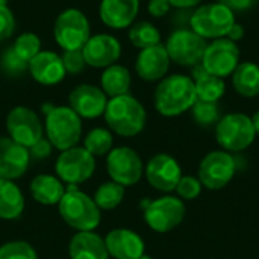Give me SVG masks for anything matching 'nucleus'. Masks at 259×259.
I'll return each instance as SVG.
<instances>
[{
  "mask_svg": "<svg viewBox=\"0 0 259 259\" xmlns=\"http://www.w3.org/2000/svg\"><path fill=\"white\" fill-rule=\"evenodd\" d=\"M197 100L196 87L187 74H170L159 80L153 103L162 117H178L190 111Z\"/></svg>",
  "mask_w": 259,
  "mask_h": 259,
  "instance_id": "obj_1",
  "label": "nucleus"
},
{
  "mask_svg": "<svg viewBox=\"0 0 259 259\" xmlns=\"http://www.w3.org/2000/svg\"><path fill=\"white\" fill-rule=\"evenodd\" d=\"M103 117L112 132L126 138L141 134L147 121L144 106L131 94L109 99Z\"/></svg>",
  "mask_w": 259,
  "mask_h": 259,
  "instance_id": "obj_2",
  "label": "nucleus"
},
{
  "mask_svg": "<svg viewBox=\"0 0 259 259\" xmlns=\"http://www.w3.org/2000/svg\"><path fill=\"white\" fill-rule=\"evenodd\" d=\"M44 131L50 144L58 150L74 147L82 137V118L70 106H42Z\"/></svg>",
  "mask_w": 259,
  "mask_h": 259,
  "instance_id": "obj_3",
  "label": "nucleus"
},
{
  "mask_svg": "<svg viewBox=\"0 0 259 259\" xmlns=\"http://www.w3.org/2000/svg\"><path fill=\"white\" fill-rule=\"evenodd\" d=\"M58 211L61 219L77 232L94 231L102 219V211L94 199L77 190L76 185H70L65 190V194L58 203Z\"/></svg>",
  "mask_w": 259,
  "mask_h": 259,
  "instance_id": "obj_4",
  "label": "nucleus"
},
{
  "mask_svg": "<svg viewBox=\"0 0 259 259\" xmlns=\"http://www.w3.org/2000/svg\"><path fill=\"white\" fill-rule=\"evenodd\" d=\"M256 138L252 117L243 112H231L215 124V140L222 150L238 153L249 149Z\"/></svg>",
  "mask_w": 259,
  "mask_h": 259,
  "instance_id": "obj_5",
  "label": "nucleus"
},
{
  "mask_svg": "<svg viewBox=\"0 0 259 259\" xmlns=\"http://www.w3.org/2000/svg\"><path fill=\"white\" fill-rule=\"evenodd\" d=\"M234 23L235 14L220 2L200 5L190 17L191 30L206 41L226 38Z\"/></svg>",
  "mask_w": 259,
  "mask_h": 259,
  "instance_id": "obj_6",
  "label": "nucleus"
},
{
  "mask_svg": "<svg viewBox=\"0 0 259 259\" xmlns=\"http://www.w3.org/2000/svg\"><path fill=\"white\" fill-rule=\"evenodd\" d=\"M53 36L62 50H82L91 36V27L87 15L76 8L62 11L55 20Z\"/></svg>",
  "mask_w": 259,
  "mask_h": 259,
  "instance_id": "obj_7",
  "label": "nucleus"
},
{
  "mask_svg": "<svg viewBox=\"0 0 259 259\" xmlns=\"http://www.w3.org/2000/svg\"><path fill=\"white\" fill-rule=\"evenodd\" d=\"M187 208L182 199L162 196L153 202L144 203V220L147 226L159 234L176 229L185 219Z\"/></svg>",
  "mask_w": 259,
  "mask_h": 259,
  "instance_id": "obj_8",
  "label": "nucleus"
},
{
  "mask_svg": "<svg viewBox=\"0 0 259 259\" xmlns=\"http://www.w3.org/2000/svg\"><path fill=\"white\" fill-rule=\"evenodd\" d=\"M237 171V161L232 153L226 150H214L203 156L199 164L197 178L203 188L211 191L223 190L234 179Z\"/></svg>",
  "mask_w": 259,
  "mask_h": 259,
  "instance_id": "obj_9",
  "label": "nucleus"
},
{
  "mask_svg": "<svg viewBox=\"0 0 259 259\" xmlns=\"http://www.w3.org/2000/svg\"><path fill=\"white\" fill-rule=\"evenodd\" d=\"M164 46L171 62L191 68L202 62L208 41L191 29H178L168 35Z\"/></svg>",
  "mask_w": 259,
  "mask_h": 259,
  "instance_id": "obj_10",
  "label": "nucleus"
},
{
  "mask_svg": "<svg viewBox=\"0 0 259 259\" xmlns=\"http://www.w3.org/2000/svg\"><path fill=\"white\" fill-rule=\"evenodd\" d=\"M96 170V158L85 147H71L62 150L56 159L55 171L58 178L68 185H79L88 181Z\"/></svg>",
  "mask_w": 259,
  "mask_h": 259,
  "instance_id": "obj_11",
  "label": "nucleus"
},
{
  "mask_svg": "<svg viewBox=\"0 0 259 259\" xmlns=\"http://www.w3.org/2000/svg\"><path fill=\"white\" fill-rule=\"evenodd\" d=\"M6 131L11 140L26 149H30L44 134L39 117L27 106H15L9 111L6 117Z\"/></svg>",
  "mask_w": 259,
  "mask_h": 259,
  "instance_id": "obj_12",
  "label": "nucleus"
},
{
  "mask_svg": "<svg viewBox=\"0 0 259 259\" xmlns=\"http://www.w3.org/2000/svg\"><path fill=\"white\" fill-rule=\"evenodd\" d=\"M106 170L111 179L123 187H131L140 182L144 173V165L140 155L131 147H117L108 153Z\"/></svg>",
  "mask_w": 259,
  "mask_h": 259,
  "instance_id": "obj_13",
  "label": "nucleus"
},
{
  "mask_svg": "<svg viewBox=\"0 0 259 259\" xmlns=\"http://www.w3.org/2000/svg\"><path fill=\"white\" fill-rule=\"evenodd\" d=\"M205 70L217 77L231 76L240 64V49L237 42L228 38H219L208 42L200 62Z\"/></svg>",
  "mask_w": 259,
  "mask_h": 259,
  "instance_id": "obj_14",
  "label": "nucleus"
},
{
  "mask_svg": "<svg viewBox=\"0 0 259 259\" xmlns=\"http://www.w3.org/2000/svg\"><path fill=\"white\" fill-rule=\"evenodd\" d=\"M182 176V168L178 159L167 153L155 155L146 165L147 182L161 193L175 191Z\"/></svg>",
  "mask_w": 259,
  "mask_h": 259,
  "instance_id": "obj_15",
  "label": "nucleus"
},
{
  "mask_svg": "<svg viewBox=\"0 0 259 259\" xmlns=\"http://www.w3.org/2000/svg\"><path fill=\"white\" fill-rule=\"evenodd\" d=\"M82 53L87 65L94 68H106L121 56V44L120 41L109 33H97L91 35L90 39L82 47Z\"/></svg>",
  "mask_w": 259,
  "mask_h": 259,
  "instance_id": "obj_16",
  "label": "nucleus"
},
{
  "mask_svg": "<svg viewBox=\"0 0 259 259\" xmlns=\"http://www.w3.org/2000/svg\"><path fill=\"white\" fill-rule=\"evenodd\" d=\"M108 96L103 93L102 88L91 85V83H82L77 85L68 96V106L80 117V118H97L103 115L106 105H108Z\"/></svg>",
  "mask_w": 259,
  "mask_h": 259,
  "instance_id": "obj_17",
  "label": "nucleus"
},
{
  "mask_svg": "<svg viewBox=\"0 0 259 259\" xmlns=\"http://www.w3.org/2000/svg\"><path fill=\"white\" fill-rule=\"evenodd\" d=\"M170 58L164 44H156L140 50L135 61V71L140 79L146 82H159L170 68Z\"/></svg>",
  "mask_w": 259,
  "mask_h": 259,
  "instance_id": "obj_18",
  "label": "nucleus"
},
{
  "mask_svg": "<svg viewBox=\"0 0 259 259\" xmlns=\"http://www.w3.org/2000/svg\"><path fill=\"white\" fill-rule=\"evenodd\" d=\"M29 162V149L20 146L9 137H0V179H18L26 173Z\"/></svg>",
  "mask_w": 259,
  "mask_h": 259,
  "instance_id": "obj_19",
  "label": "nucleus"
},
{
  "mask_svg": "<svg viewBox=\"0 0 259 259\" xmlns=\"http://www.w3.org/2000/svg\"><path fill=\"white\" fill-rule=\"evenodd\" d=\"M140 11V0H102L99 8L105 26L120 30L131 27Z\"/></svg>",
  "mask_w": 259,
  "mask_h": 259,
  "instance_id": "obj_20",
  "label": "nucleus"
},
{
  "mask_svg": "<svg viewBox=\"0 0 259 259\" xmlns=\"http://www.w3.org/2000/svg\"><path fill=\"white\" fill-rule=\"evenodd\" d=\"M30 76L41 85L52 87L64 80L65 68L62 58L50 50H41L27 65Z\"/></svg>",
  "mask_w": 259,
  "mask_h": 259,
  "instance_id": "obj_21",
  "label": "nucleus"
},
{
  "mask_svg": "<svg viewBox=\"0 0 259 259\" xmlns=\"http://www.w3.org/2000/svg\"><path fill=\"white\" fill-rule=\"evenodd\" d=\"M103 240L109 256L114 259H138L146 250L143 238L131 229H114Z\"/></svg>",
  "mask_w": 259,
  "mask_h": 259,
  "instance_id": "obj_22",
  "label": "nucleus"
},
{
  "mask_svg": "<svg viewBox=\"0 0 259 259\" xmlns=\"http://www.w3.org/2000/svg\"><path fill=\"white\" fill-rule=\"evenodd\" d=\"M68 255L71 259H109L105 240L90 232H77L68 244Z\"/></svg>",
  "mask_w": 259,
  "mask_h": 259,
  "instance_id": "obj_23",
  "label": "nucleus"
},
{
  "mask_svg": "<svg viewBox=\"0 0 259 259\" xmlns=\"http://www.w3.org/2000/svg\"><path fill=\"white\" fill-rule=\"evenodd\" d=\"M196 87L197 100L203 102H217L225 96L226 93V83L225 79L217 77L205 70L202 64H197L191 67V76Z\"/></svg>",
  "mask_w": 259,
  "mask_h": 259,
  "instance_id": "obj_24",
  "label": "nucleus"
},
{
  "mask_svg": "<svg viewBox=\"0 0 259 259\" xmlns=\"http://www.w3.org/2000/svg\"><path fill=\"white\" fill-rule=\"evenodd\" d=\"M30 194L41 205H58L65 194V187L58 176L39 175L30 182Z\"/></svg>",
  "mask_w": 259,
  "mask_h": 259,
  "instance_id": "obj_25",
  "label": "nucleus"
},
{
  "mask_svg": "<svg viewBox=\"0 0 259 259\" xmlns=\"http://www.w3.org/2000/svg\"><path fill=\"white\" fill-rule=\"evenodd\" d=\"M234 90L246 99H253L259 96V65L246 61L240 62L235 71L231 74Z\"/></svg>",
  "mask_w": 259,
  "mask_h": 259,
  "instance_id": "obj_26",
  "label": "nucleus"
},
{
  "mask_svg": "<svg viewBox=\"0 0 259 259\" xmlns=\"http://www.w3.org/2000/svg\"><path fill=\"white\" fill-rule=\"evenodd\" d=\"M131 82H132L131 71L120 64H112L103 68V73L100 76L102 90L108 96V99L129 94Z\"/></svg>",
  "mask_w": 259,
  "mask_h": 259,
  "instance_id": "obj_27",
  "label": "nucleus"
},
{
  "mask_svg": "<svg viewBox=\"0 0 259 259\" xmlns=\"http://www.w3.org/2000/svg\"><path fill=\"white\" fill-rule=\"evenodd\" d=\"M24 211V196L14 181L0 179V219L15 220Z\"/></svg>",
  "mask_w": 259,
  "mask_h": 259,
  "instance_id": "obj_28",
  "label": "nucleus"
},
{
  "mask_svg": "<svg viewBox=\"0 0 259 259\" xmlns=\"http://www.w3.org/2000/svg\"><path fill=\"white\" fill-rule=\"evenodd\" d=\"M129 41L138 50L161 44V32L150 21H135L129 27Z\"/></svg>",
  "mask_w": 259,
  "mask_h": 259,
  "instance_id": "obj_29",
  "label": "nucleus"
},
{
  "mask_svg": "<svg viewBox=\"0 0 259 259\" xmlns=\"http://www.w3.org/2000/svg\"><path fill=\"white\" fill-rule=\"evenodd\" d=\"M94 202L100 208V211H111L115 209L124 199V187L111 181L102 184L94 194Z\"/></svg>",
  "mask_w": 259,
  "mask_h": 259,
  "instance_id": "obj_30",
  "label": "nucleus"
},
{
  "mask_svg": "<svg viewBox=\"0 0 259 259\" xmlns=\"http://www.w3.org/2000/svg\"><path fill=\"white\" fill-rule=\"evenodd\" d=\"M112 134L109 129L105 127H96L90 131L85 137V149L96 158V156H105L112 150Z\"/></svg>",
  "mask_w": 259,
  "mask_h": 259,
  "instance_id": "obj_31",
  "label": "nucleus"
},
{
  "mask_svg": "<svg viewBox=\"0 0 259 259\" xmlns=\"http://www.w3.org/2000/svg\"><path fill=\"white\" fill-rule=\"evenodd\" d=\"M191 115H193L194 123L200 127L215 126L222 118L219 103L217 102H203V100H196V103L191 108Z\"/></svg>",
  "mask_w": 259,
  "mask_h": 259,
  "instance_id": "obj_32",
  "label": "nucleus"
},
{
  "mask_svg": "<svg viewBox=\"0 0 259 259\" xmlns=\"http://www.w3.org/2000/svg\"><path fill=\"white\" fill-rule=\"evenodd\" d=\"M12 49L24 62L29 64L41 52V39L33 32H24L15 38Z\"/></svg>",
  "mask_w": 259,
  "mask_h": 259,
  "instance_id": "obj_33",
  "label": "nucleus"
},
{
  "mask_svg": "<svg viewBox=\"0 0 259 259\" xmlns=\"http://www.w3.org/2000/svg\"><path fill=\"white\" fill-rule=\"evenodd\" d=\"M0 259H38V255L26 241H9L0 246Z\"/></svg>",
  "mask_w": 259,
  "mask_h": 259,
  "instance_id": "obj_34",
  "label": "nucleus"
},
{
  "mask_svg": "<svg viewBox=\"0 0 259 259\" xmlns=\"http://www.w3.org/2000/svg\"><path fill=\"white\" fill-rule=\"evenodd\" d=\"M27 62H24L12 49V46L9 49H6L2 53L0 58V67L3 68V71L9 76H20L27 70Z\"/></svg>",
  "mask_w": 259,
  "mask_h": 259,
  "instance_id": "obj_35",
  "label": "nucleus"
},
{
  "mask_svg": "<svg viewBox=\"0 0 259 259\" xmlns=\"http://www.w3.org/2000/svg\"><path fill=\"white\" fill-rule=\"evenodd\" d=\"M202 190H203V185L199 181V178L182 176L175 191L178 193L179 199H182V200H194L200 196Z\"/></svg>",
  "mask_w": 259,
  "mask_h": 259,
  "instance_id": "obj_36",
  "label": "nucleus"
},
{
  "mask_svg": "<svg viewBox=\"0 0 259 259\" xmlns=\"http://www.w3.org/2000/svg\"><path fill=\"white\" fill-rule=\"evenodd\" d=\"M61 58L67 74H80L87 67L82 50H64Z\"/></svg>",
  "mask_w": 259,
  "mask_h": 259,
  "instance_id": "obj_37",
  "label": "nucleus"
},
{
  "mask_svg": "<svg viewBox=\"0 0 259 259\" xmlns=\"http://www.w3.org/2000/svg\"><path fill=\"white\" fill-rule=\"evenodd\" d=\"M15 30V18L8 5H0V42L12 36Z\"/></svg>",
  "mask_w": 259,
  "mask_h": 259,
  "instance_id": "obj_38",
  "label": "nucleus"
},
{
  "mask_svg": "<svg viewBox=\"0 0 259 259\" xmlns=\"http://www.w3.org/2000/svg\"><path fill=\"white\" fill-rule=\"evenodd\" d=\"M52 149L53 146L50 144V141L47 138H41L39 141H36L30 149H29V155H30V159H44L47 158L50 153H52Z\"/></svg>",
  "mask_w": 259,
  "mask_h": 259,
  "instance_id": "obj_39",
  "label": "nucleus"
},
{
  "mask_svg": "<svg viewBox=\"0 0 259 259\" xmlns=\"http://www.w3.org/2000/svg\"><path fill=\"white\" fill-rule=\"evenodd\" d=\"M170 9H171V5L167 0H149L147 3V11L155 18L165 17L170 12Z\"/></svg>",
  "mask_w": 259,
  "mask_h": 259,
  "instance_id": "obj_40",
  "label": "nucleus"
},
{
  "mask_svg": "<svg viewBox=\"0 0 259 259\" xmlns=\"http://www.w3.org/2000/svg\"><path fill=\"white\" fill-rule=\"evenodd\" d=\"M219 2L225 5L226 8H229L234 14L250 11L258 3V0H219Z\"/></svg>",
  "mask_w": 259,
  "mask_h": 259,
  "instance_id": "obj_41",
  "label": "nucleus"
},
{
  "mask_svg": "<svg viewBox=\"0 0 259 259\" xmlns=\"http://www.w3.org/2000/svg\"><path fill=\"white\" fill-rule=\"evenodd\" d=\"M244 33H246V30H244V27L240 24V23H234L232 24V27L229 29V32H228V35H226V38L228 39H231V41H234V42H238L240 39H243L244 38Z\"/></svg>",
  "mask_w": 259,
  "mask_h": 259,
  "instance_id": "obj_42",
  "label": "nucleus"
},
{
  "mask_svg": "<svg viewBox=\"0 0 259 259\" xmlns=\"http://www.w3.org/2000/svg\"><path fill=\"white\" fill-rule=\"evenodd\" d=\"M171 8H178V9H188V8H196L200 6V3L203 0H167Z\"/></svg>",
  "mask_w": 259,
  "mask_h": 259,
  "instance_id": "obj_43",
  "label": "nucleus"
},
{
  "mask_svg": "<svg viewBox=\"0 0 259 259\" xmlns=\"http://www.w3.org/2000/svg\"><path fill=\"white\" fill-rule=\"evenodd\" d=\"M252 123H253V127H255V132H256V135H259V109L253 114V117H252Z\"/></svg>",
  "mask_w": 259,
  "mask_h": 259,
  "instance_id": "obj_44",
  "label": "nucleus"
},
{
  "mask_svg": "<svg viewBox=\"0 0 259 259\" xmlns=\"http://www.w3.org/2000/svg\"><path fill=\"white\" fill-rule=\"evenodd\" d=\"M138 259H153L152 258V256H149V255H146V253H144V255H143V256H140V258Z\"/></svg>",
  "mask_w": 259,
  "mask_h": 259,
  "instance_id": "obj_45",
  "label": "nucleus"
},
{
  "mask_svg": "<svg viewBox=\"0 0 259 259\" xmlns=\"http://www.w3.org/2000/svg\"><path fill=\"white\" fill-rule=\"evenodd\" d=\"M9 0H0V5H8Z\"/></svg>",
  "mask_w": 259,
  "mask_h": 259,
  "instance_id": "obj_46",
  "label": "nucleus"
}]
</instances>
